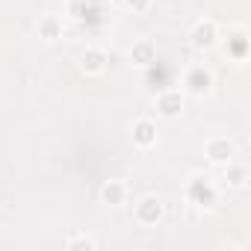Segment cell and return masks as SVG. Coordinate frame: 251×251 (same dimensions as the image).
Masks as SVG:
<instances>
[{
  "label": "cell",
  "mask_w": 251,
  "mask_h": 251,
  "mask_svg": "<svg viewBox=\"0 0 251 251\" xmlns=\"http://www.w3.org/2000/svg\"><path fill=\"white\" fill-rule=\"evenodd\" d=\"M207 154H210V160H213V163H225V160H230L233 145H230L227 139H216V142H210V145H207Z\"/></svg>",
  "instance_id": "6da1fadb"
},
{
  "label": "cell",
  "mask_w": 251,
  "mask_h": 251,
  "mask_svg": "<svg viewBox=\"0 0 251 251\" xmlns=\"http://www.w3.org/2000/svg\"><path fill=\"white\" fill-rule=\"evenodd\" d=\"M189 86H192V92H204V89L210 86V74H207L204 68H195V71L189 74Z\"/></svg>",
  "instance_id": "7a4b0ae2"
},
{
  "label": "cell",
  "mask_w": 251,
  "mask_h": 251,
  "mask_svg": "<svg viewBox=\"0 0 251 251\" xmlns=\"http://www.w3.org/2000/svg\"><path fill=\"white\" fill-rule=\"evenodd\" d=\"M180 106H183L180 95H163V98H160V109H163L166 115H175V112H180Z\"/></svg>",
  "instance_id": "3957f363"
},
{
  "label": "cell",
  "mask_w": 251,
  "mask_h": 251,
  "mask_svg": "<svg viewBox=\"0 0 251 251\" xmlns=\"http://www.w3.org/2000/svg\"><path fill=\"white\" fill-rule=\"evenodd\" d=\"M139 216H142L145 222L157 219V216H160V204H157L154 198H145V201H142V207H139Z\"/></svg>",
  "instance_id": "277c9868"
},
{
  "label": "cell",
  "mask_w": 251,
  "mask_h": 251,
  "mask_svg": "<svg viewBox=\"0 0 251 251\" xmlns=\"http://www.w3.org/2000/svg\"><path fill=\"white\" fill-rule=\"evenodd\" d=\"M210 42H213V24H201V27L195 30V45L204 48V45H210Z\"/></svg>",
  "instance_id": "5b68a950"
},
{
  "label": "cell",
  "mask_w": 251,
  "mask_h": 251,
  "mask_svg": "<svg viewBox=\"0 0 251 251\" xmlns=\"http://www.w3.org/2000/svg\"><path fill=\"white\" fill-rule=\"evenodd\" d=\"M136 139H139V145H148L154 139V127H151L148 121H139L136 124Z\"/></svg>",
  "instance_id": "8992f818"
},
{
  "label": "cell",
  "mask_w": 251,
  "mask_h": 251,
  "mask_svg": "<svg viewBox=\"0 0 251 251\" xmlns=\"http://www.w3.org/2000/svg\"><path fill=\"white\" fill-rule=\"evenodd\" d=\"M100 62H103V53H98V50H92L89 56H83V68H89V71H98Z\"/></svg>",
  "instance_id": "52a82bcc"
},
{
  "label": "cell",
  "mask_w": 251,
  "mask_h": 251,
  "mask_svg": "<svg viewBox=\"0 0 251 251\" xmlns=\"http://www.w3.org/2000/svg\"><path fill=\"white\" fill-rule=\"evenodd\" d=\"M103 198H106V201H118V198H121V186H118V183L103 186Z\"/></svg>",
  "instance_id": "ba28073f"
},
{
  "label": "cell",
  "mask_w": 251,
  "mask_h": 251,
  "mask_svg": "<svg viewBox=\"0 0 251 251\" xmlns=\"http://www.w3.org/2000/svg\"><path fill=\"white\" fill-rule=\"evenodd\" d=\"M133 56H139V59H142V65H145V62H148V56H151V45H148V42H142V45L133 50Z\"/></svg>",
  "instance_id": "9c48e42d"
},
{
  "label": "cell",
  "mask_w": 251,
  "mask_h": 251,
  "mask_svg": "<svg viewBox=\"0 0 251 251\" xmlns=\"http://www.w3.org/2000/svg\"><path fill=\"white\" fill-rule=\"evenodd\" d=\"M42 30H45V36H48V39H53V36H56V21H45V27H42Z\"/></svg>",
  "instance_id": "30bf717a"
},
{
  "label": "cell",
  "mask_w": 251,
  "mask_h": 251,
  "mask_svg": "<svg viewBox=\"0 0 251 251\" xmlns=\"http://www.w3.org/2000/svg\"><path fill=\"white\" fill-rule=\"evenodd\" d=\"M130 6H133V9H145V6H148V0H130Z\"/></svg>",
  "instance_id": "8fae6325"
}]
</instances>
